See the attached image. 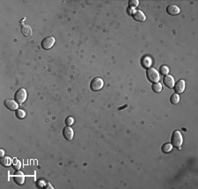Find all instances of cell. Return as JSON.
<instances>
[{"label": "cell", "instance_id": "18", "mask_svg": "<svg viewBox=\"0 0 198 189\" xmlns=\"http://www.w3.org/2000/svg\"><path fill=\"white\" fill-rule=\"evenodd\" d=\"M179 101H180V96H179V94L174 93V94H173V95L171 96V98H170V102H171V103L174 104V105H176V104L179 103Z\"/></svg>", "mask_w": 198, "mask_h": 189}, {"label": "cell", "instance_id": "5", "mask_svg": "<svg viewBox=\"0 0 198 189\" xmlns=\"http://www.w3.org/2000/svg\"><path fill=\"white\" fill-rule=\"evenodd\" d=\"M55 42V39L52 36H50V37H47V38L43 39V41H41V46L43 49L48 50V49H50L54 46Z\"/></svg>", "mask_w": 198, "mask_h": 189}, {"label": "cell", "instance_id": "13", "mask_svg": "<svg viewBox=\"0 0 198 189\" xmlns=\"http://www.w3.org/2000/svg\"><path fill=\"white\" fill-rule=\"evenodd\" d=\"M21 32H22V34L25 35L26 37H30L32 34H33V32H32V28L29 27V26H27V25H22V27H21Z\"/></svg>", "mask_w": 198, "mask_h": 189}, {"label": "cell", "instance_id": "22", "mask_svg": "<svg viewBox=\"0 0 198 189\" xmlns=\"http://www.w3.org/2000/svg\"><path fill=\"white\" fill-rule=\"evenodd\" d=\"M138 1L137 0H130L129 2V6L131 7V8H135V7H137V5H138Z\"/></svg>", "mask_w": 198, "mask_h": 189}, {"label": "cell", "instance_id": "12", "mask_svg": "<svg viewBox=\"0 0 198 189\" xmlns=\"http://www.w3.org/2000/svg\"><path fill=\"white\" fill-rule=\"evenodd\" d=\"M174 90H175V92H176L177 94L183 92L184 90H185V81H184L183 79L179 80V81L175 84V86H174Z\"/></svg>", "mask_w": 198, "mask_h": 189}, {"label": "cell", "instance_id": "10", "mask_svg": "<svg viewBox=\"0 0 198 189\" xmlns=\"http://www.w3.org/2000/svg\"><path fill=\"white\" fill-rule=\"evenodd\" d=\"M166 13H167L168 14H170V15L174 16V15H177V14L180 13V9H179V7H178L177 5H175V4H170V5H168L167 8H166Z\"/></svg>", "mask_w": 198, "mask_h": 189}, {"label": "cell", "instance_id": "24", "mask_svg": "<svg viewBox=\"0 0 198 189\" xmlns=\"http://www.w3.org/2000/svg\"><path fill=\"white\" fill-rule=\"evenodd\" d=\"M0 151H1V152H0V154H1V157H3V156H4V151H3V150H1Z\"/></svg>", "mask_w": 198, "mask_h": 189}, {"label": "cell", "instance_id": "16", "mask_svg": "<svg viewBox=\"0 0 198 189\" xmlns=\"http://www.w3.org/2000/svg\"><path fill=\"white\" fill-rule=\"evenodd\" d=\"M151 89L154 92H160L162 91V86L160 83L159 82H156V83H153V85L151 86Z\"/></svg>", "mask_w": 198, "mask_h": 189}, {"label": "cell", "instance_id": "7", "mask_svg": "<svg viewBox=\"0 0 198 189\" xmlns=\"http://www.w3.org/2000/svg\"><path fill=\"white\" fill-rule=\"evenodd\" d=\"M13 178L14 179V182L18 186L23 185L25 182V175L21 172H17L15 174H13Z\"/></svg>", "mask_w": 198, "mask_h": 189}, {"label": "cell", "instance_id": "23", "mask_svg": "<svg viewBox=\"0 0 198 189\" xmlns=\"http://www.w3.org/2000/svg\"><path fill=\"white\" fill-rule=\"evenodd\" d=\"M73 119H72L71 116H68L66 119H65V124L67 125V126H71V125H72L73 124Z\"/></svg>", "mask_w": 198, "mask_h": 189}, {"label": "cell", "instance_id": "1", "mask_svg": "<svg viewBox=\"0 0 198 189\" xmlns=\"http://www.w3.org/2000/svg\"><path fill=\"white\" fill-rule=\"evenodd\" d=\"M182 142H183V138H182V136L180 133V131L174 130L173 132L172 138H171V144L176 148H180L182 144Z\"/></svg>", "mask_w": 198, "mask_h": 189}, {"label": "cell", "instance_id": "11", "mask_svg": "<svg viewBox=\"0 0 198 189\" xmlns=\"http://www.w3.org/2000/svg\"><path fill=\"white\" fill-rule=\"evenodd\" d=\"M165 86L168 88H173L174 86V79L171 75H165L163 78Z\"/></svg>", "mask_w": 198, "mask_h": 189}, {"label": "cell", "instance_id": "19", "mask_svg": "<svg viewBox=\"0 0 198 189\" xmlns=\"http://www.w3.org/2000/svg\"><path fill=\"white\" fill-rule=\"evenodd\" d=\"M15 114H16V117H17L18 119H20V120H22V119H24V118L26 117V113H25V111L22 110V109L16 110Z\"/></svg>", "mask_w": 198, "mask_h": 189}, {"label": "cell", "instance_id": "14", "mask_svg": "<svg viewBox=\"0 0 198 189\" xmlns=\"http://www.w3.org/2000/svg\"><path fill=\"white\" fill-rule=\"evenodd\" d=\"M0 162H1V165H3L4 167H9L13 163L12 159L9 157H3Z\"/></svg>", "mask_w": 198, "mask_h": 189}, {"label": "cell", "instance_id": "2", "mask_svg": "<svg viewBox=\"0 0 198 189\" xmlns=\"http://www.w3.org/2000/svg\"><path fill=\"white\" fill-rule=\"evenodd\" d=\"M146 76H147L148 80L151 83H156V82H159L160 80V74L154 68H149L147 69Z\"/></svg>", "mask_w": 198, "mask_h": 189}, {"label": "cell", "instance_id": "6", "mask_svg": "<svg viewBox=\"0 0 198 189\" xmlns=\"http://www.w3.org/2000/svg\"><path fill=\"white\" fill-rule=\"evenodd\" d=\"M4 105L6 108H8L11 111H16L18 110V103L13 100H4Z\"/></svg>", "mask_w": 198, "mask_h": 189}, {"label": "cell", "instance_id": "3", "mask_svg": "<svg viewBox=\"0 0 198 189\" xmlns=\"http://www.w3.org/2000/svg\"><path fill=\"white\" fill-rule=\"evenodd\" d=\"M14 99H15V101L17 103H24L27 100V91L24 88H19L18 91L15 92Z\"/></svg>", "mask_w": 198, "mask_h": 189}, {"label": "cell", "instance_id": "8", "mask_svg": "<svg viewBox=\"0 0 198 189\" xmlns=\"http://www.w3.org/2000/svg\"><path fill=\"white\" fill-rule=\"evenodd\" d=\"M132 16H133L135 20H137V21H138V22H144V20L146 19L144 13H143L142 11H140V10H135V11H133Z\"/></svg>", "mask_w": 198, "mask_h": 189}, {"label": "cell", "instance_id": "9", "mask_svg": "<svg viewBox=\"0 0 198 189\" xmlns=\"http://www.w3.org/2000/svg\"><path fill=\"white\" fill-rule=\"evenodd\" d=\"M63 135H64V138H65L66 140L71 141V140H72L73 136H74L73 129H72L70 126H67V127L64 128V129L63 130Z\"/></svg>", "mask_w": 198, "mask_h": 189}, {"label": "cell", "instance_id": "4", "mask_svg": "<svg viewBox=\"0 0 198 189\" xmlns=\"http://www.w3.org/2000/svg\"><path fill=\"white\" fill-rule=\"evenodd\" d=\"M104 86V82L100 78H95L92 79V81L91 82L90 88L92 91L97 92L100 91V89H102V87Z\"/></svg>", "mask_w": 198, "mask_h": 189}, {"label": "cell", "instance_id": "20", "mask_svg": "<svg viewBox=\"0 0 198 189\" xmlns=\"http://www.w3.org/2000/svg\"><path fill=\"white\" fill-rule=\"evenodd\" d=\"M13 168H14V170H19V169L21 168V163H20V161L18 160L17 158H14L13 161Z\"/></svg>", "mask_w": 198, "mask_h": 189}, {"label": "cell", "instance_id": "15", "mask_svg": "<svg viewBox=\"0 0 198 189\" xmlns=\"http://www.w3.org/2000/svg\"><path fill=\"white\" fill-rule=\"evenodd\" d=\"M151 63H152V61H151V57H149V56H144L142 60V64L144 68H147V69L151 68Z\"/></svg>", "mask_w": 198, "mask_h": 189}, {"label": "cell", "instance_id": "17", "mask_svg": "<svg viewBox=\"0 0 198 189\" xmlns=\"http://www.w3.org/2000/svg\"><path fill=\"white\" fill-rule=\"evenodd\" d=\"M172 149H173V145L171 143H165L162 146L161 150L164 153H169L172 151Z\"/></svg>", "mask_w": 198, "mask_h": 189}, {"label": "cell", "instance_id": "21", "mask_svg": "<svg viewBox=\"0 0 198 189\" xmlns=\"http://www.w3.org/2000/svg\"><path fill=\"white\" fill-rule=\"evenodd\" d=\"M160 74H162L164 76L167 75L169 73V68L165 65H162L160 67Z\"/></svg>", "mask_w": 198, "mask_h": 189}]
</instances>
